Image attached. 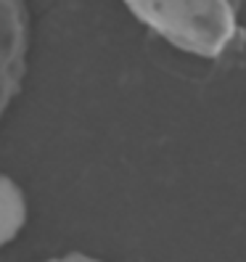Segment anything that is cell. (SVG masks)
<instances>
[{
	"instance_id": "obj_1",
	"label": "cell",
	"mask_w": 246,
	"mask_h": 262,
	"mask_svg": "<svg viewBox=\"0 0 246 262\" xmlns=\"http://www.w3.org/2000/svg\"><path fill=\"white\" fill-rule=\"evenodd\" d=\"M130 13L177 51L220 58L238 37L236 0H122Z\"/></svg>"
},
{
	"instance_id": "obj_2",
	"label": "cell",
	"mask_w": 246,
	"mask_h": 262,
	"mask_svg": "<svg viewBox=\"0 0 246 262\" xmlns=\"http://www.w3.org/2000/svg\"><path fill=\"white\" fill-rule=\"evenodd\" d=\"M29 53V13L24 0H0V117L19 96Z\"/></svg>"
},
{
	"instance_id": "obj_3",
	"label": "cell",
	"mask_w": 246,
	"mask_h": 262,
	"mask_svg": "<svg viewBox=\"0 0 246 262\" xmlns=\"http://www.w3.org/2000/svg\"><path fill=\"white\" fill-rule=\"evenodd\" d=\"M27 223V196L19 183L0 172V246L11 244Z\"/></svg>"
},
{
	"instance_id": "obj_4",
	"label": "cell",
	"mask_w": 246,
	"mask_h": 262,
	"mask_svg": "<svg viewBox=\"0 0 246 262\" xmlns=\"http://www.w3.org/2000/svg\"><path fill=\"white\" fill-rule=\"evenodd\" d=\"M48 262H103V259H96V257H90V254H82V252H69L64 257H53Z\"/></svg>"
}]
</instances>
